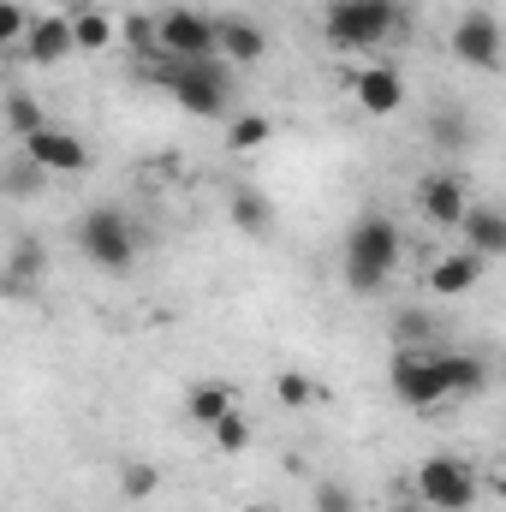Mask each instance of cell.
<instances>
[{
	"label": "cell",
	"instance_id": "obj_5",
	"mask_svg": "<svg viewBox=\"0 0 506 512\" xmlns=\"http://www.w3.org/2000/svg\"><path fill=\"white\" fill-rule=\"evenodd\" d=\"M393 393L411 405V411H429V405H441V399H453V387H447V370H441V346H417V352H393Z\"/></svg>",
	"mask_w": 506,
	"mask_h": 512
},
{
	"label": "cell",
	"instance_id": "obj_32",
	"mask_svg": "<svg viewBox=\"0 0 506 512\" xmlns=\"http://www.w3.org/2000/svg\"><path fill=\"white\" fill-rule=\"evenodd\" d=\"M251 512H262V507H251Z\"/></svg>",
	"mask_w": 506,
	"mask_h": 512
},
{
	"label": "cell",
	"instance_id": "obj_10",
	"mask_svg": "<svg viewBox=\"0 0 506 512\" xmlns=\"http://www.w3.org/2000/svg\"><path fill=\"white\" fill-rule=\"evenodd\" d=\"M417 209H423L435 227H465L471 197H465V185H459L453 173H429V179L417 185Z\"/></svg>",
	"mask_w": 506,
	"mask_h": 512
},
{
	"label": "cell",
	"instance_id": "obj_2",
	"mask_svg": "<svg viewBox=\"0 0 506 512\" xmlns=\"http://www.w3.org/2000/svg\"><path fill=\"white\" fill-rule=\"evenodd\" d=\"M161 78H167V96L197 120H221L233 108V72L221 54L215 60H167L161 54Z\"/></svg>",
	"mask_w": 506,
	"mask_h": 512
},
{
	"label": "cell",
	"instance_id": "obj_11",
	"mask_svg": "<svg viewBox=\"0 0 506 512\" xmlns=\"http://www.w3.org/2000/svg\"><path fill=\"white\" fill-rule=\"evenodd\" d=\"M352 96H358V108H364V114L387 120V114H399V108H405V78H399L393 66H364V72L352 78Z\"/></svg>",
	"mask_w": 506,
	"mask_h": 512
},
{
	"label": "cell",
	"instance_id": "obj_18",
	"mask_svg": "<svg viewBox=\"0 0 506 512\" xmlns=\"http://www.w3.org/2000/svg\"><path fill=\"white\" fill-rule=\"evenodd\" d=\"M227 209H233V227H245V233H268L274 227V203L262 191H251V185H239Z\"/></svg>",
	"mask_w": 506,
	"mask_h": 512
},
{
	"label": "cell",
	"instance_id": "obj_14",
	"mask_svg": "<svg viewBox=\"0 0 506 512\" xmlns=\"http://www.w3.org/2000/svg\"><path fill=\"white\" fill-rule=\"evenodd\" d=\"M483 262H489V256H477V251L441 256V262L429 268V292H435V298H459V292H471V286L483 280Z\"/></svg>",
	"mask_w": 506,
	"mask_h": 512
},
{
	"label": "cell",
	"instance_id": "obj_29",
	"mask_svg": "<svg viewBox=\"0 0 506 512\" xmlns=\"http://www.w3.org/2000/svg\"><path fill=\"white\" fill-rule=\"evenodd\" d=\"M316 512H358V501H352L346 483H322L316 489Z\"/></svg>",
	"mask_w": 506,
	"mask_h": 512
},
{
	"label": "cell",
	"instance_id": "obj_8",
	"mask_svg": "<svg viewBox=\"0 0 506 512\" xmlns=\"http://www.w3.org/2000/svg\"><path fill=\"white\" fill-rule=\"evenodd\" d=\"M417 495H423L429 512H471L477 477H471V465H459V459H423V465H417Z\"/></svg>",
	"mask_w": 506,
	"mask_h": 512
},
{
	"label": "cell",
	"instance_id": "obj_13",
	"mask_svg": "<svg viewBox=\"0 0 506 512\" xmlns=\"http://www.w3.org/2000/svg\"><path fill=\"white\" fill-rule=\"evenodd\" d=\"M268 54V36H262V24L256 18H221V60L227 66H256Z\"/></svg>",
	"mask_w": 506,
	"mask_h": 512
},
{
	"label": "cell",
	"instance_id": "obj_12",
	"mask_svg": "<svg viewBox=\"0 0 506 512\" xmlns=\"http://www.w3.org/2000/svg\"><path fill=\"white\" fill-rule=\"evenodd\" d=\"M24 54H30L36 66H60L66 54H78V30H72V18L42 12V18L30 24V36H24Z\"/></svg>",
	"mask_w": 506,
	"mask_h": 512
},
{
	"label": "cell",
	"instance_id": "obj_26",
	"mask_svg": "<svg viewBox=\"0 0 506 512\" xmlns=\"http://www.w3.org/2000/svg\"><path fill=\"white\" fill-rule=\"evenodd\" d=\"M393 334H399V346H405V352H417V346H429V340H435V322H429L423 310H405V316L393 322Z\"/></svg>",
	"mask_w": 506,
	"mask_h": 512
},
{
	"label": "cell",
	"instance_id": "obj_15",
	"mask_svg": "<svg viewBox=\"0 0 506 512\" xmlns=\"http://www.w3.org/2000/svg\"><path fill=\"white\" fill-rule=\"evenodd\" d=\"M465 245L477 256H506V209H489V203H471V215H465Z\"/></svg>",
	"mask_w": 506,
	"mask_h": 512
},
{
	"label": "cell",
	"instance_id": "obj_21",
	"mask_svg": "<svg viewBox=\"0 0 506 512\" xmlns=\"http://www.w3.org/2000/svg\"><path fill=\"white\" fill-rule=\"evenodd\" d=\"M6 126L18 131V137H36V131L48 126V114H42L24 90H12V96H6Z\"/></svg>",
	"mask_w": 506,
	"mask_h": 512
},
{
	"label": "cell",
	"instance_id": "obj_3",
	"mask_svg": "<svg viewBox=\"0 0 506 512\" xmlns=\"http://www.w3.org/2000/svg\"><path fill=\"white\" fill-rule=\"evenodd\" d=\"M405 6L399 0H328L322 12V36L334 48H376L387 36H399Z\"/></svg>",
	"mask_w": 506,
	"mask_h": 512
},
{
	"label": "cell",
	"instance_id": "obj_16",
	"mask_svg": "<svg viewBox=\"0 0 506 512\" xmlns=\"http://www.w3.org/2000/svg\"><path fill=\"white\" fill-rule=\"evenodd\" d=\"M227 411H239V405H233V387H227V382H197V387H185V417H191V423L215 429Z\"/></svg>",
	"mask_w": 506,
	"mask_h": 512
},
{
	"label": "cell",
	"instance_id": "obj_9",
	"mask_svg": "<svg viewBox=\"0 0 506 512\" xmlns=\"http://www.w3.org/2000/svg\"><path fill=\"white\" fill-rule=\"evenodd\" d=\"M24 161H36L42 173H84L90 167V143L66 126H42L36 137H24Z\"/></svg>",
	"mask_w": 506,
	"mask_h": 512
},
{
	"label": "cell",
	"instance_id": "obj_20",
	"mask_svg": "<svg viewBox=\"0 0 506 512\" xmlns=\"http://www.w3.org/2000/svg\"><path fill=\"white\" fill-rule=\"evenodd\" d=\"M42 268V251H36V239H18L12 245V262H6V292H30V274Z\"/></svg>",
	"mask_w": 506,
	"mask_h": 512
},
{
	"label": "cell",
	"instance_id": "obj_31",
	"mask_svg": "<svg viewBox=\"0 0 506 512\" xmlns=\"http://www.w3.org/2000/svg\"><path fill=\"white\" fill-rule=\"evenodd\" d=\"M405 512H429V507H405Z\"/></svg>",
	"mask_w": 506,
	"mask_h": 512
},
{
	"label": "cell",
	"instance_id": "obj_22",
	"mask_svg": "<svg viewBox=\"0 0 506 512\" xmlns=\"http://www.w3.org/2000/svg\"><path fill=\"white\" fill-rule=\"evenodd\" d=\"M72 30H78V48H84V54H102V48L114 42V24H108L102 12H72Z\"/></svg>",
	"mask_w": 506,
	"mask_h": 512
},
{
	"label": "cell",
	"instance_id": "obj_7",
	"mask_svg": "<svg viewBox=\"0 0 506 512\" xmlns=\"http://www.w3.org/2000/svg\"><path fill=\"white\" fill-rule=\"evenodd\" d=\"M453 54L465 60V66H477V72H501L506 60V30L495 12H483V6H471V12H459V24H453Z\"/></svg>",
	"mask_w": 506,
	"mask_h": 512
},
{
	"label": "cell",
	"instance_id": "obj_23",
	"mask_svg": "<svg viewBox=\"0 0 506 512\" xmlns=\"http://www.w3.org/2000/svg\"><path fill=\"white\" fill-rule=\"evenodd\" d=\"M155 489H161V471H155V465H137V459L120 465V495H126V501H149Z\"/></svg>",
	"mask_w": 506,
	"mask_h": 512
},
{
	"label": "cell",
	"instance_id": "obj_6",
	"mask_svg": "<svg viewBox=\"0 0 506 512\" xmlns=\"http://www.w3.org/2000/svg\"><path fill=\"white\" fill-rule=\"evenodd\" d=\"M155 36H161V54L167 60H215L221 54V18L191 12V6L161 12L155 18Z\"/></svg>",
	"mask_w": 506,
	"mask_h": 512
},
{
	"label": "cell",
	"instance_id": "obj_28",
	"mask_svg": "<svg viewBox=\"0 0 506 512\" xmlns=\"http://www.w3.org/2000/svg\"><path fill=\"white\" fill-rule=\"evenodd\" d=\"M274 393H280L286 405H310V399H316V382H310V376H298V370H286V376L274 382Z\"/></svg>",
	"mask_w": 506,
	"mask_h": 512
},
{
	"label": "cell",
	"instance_id": "obj_4",
	"mask_svg": "<svg viewBox=\"0 0 506 512\" xmlns=\"http://www.w3.org/2000/svg\"><path fill=\"white\" fill-rule=\"evenodd\" d=\"M78 251L90 256L96 268H108V274H126L131 262H137V227L120 209H90L78 221Z\"/></svg>",
	"mask_w": 506,
	"mask_h": 512
},
{
	"label": "cell",
	"instance_id": "obj_30",
	"mask_svg": "<svg viewBox=\"0 0 506 512\" xmlns=\"http://www.w3.org/2000/svg\"><path fill=\"white\" fill-rule=\"evenodd\" d=\"M495 489H501V501H506V471H501V477H495Z\"/></svg>",
	"mask_w": 506,
	"mask_h": 512
},
{
	"label": "cell",
	"instance_id": "obj_27",
	"mask_svg": "<svg viewBox=\"0 0 506 512\" xmlns=\"http://www.w3.org/2000/svg\"><path fill=\"white\" fill-rule=\"evenodd\" d=\"M30 24H36V18H30L18 0H0V42H6V48H12V42H24V36H30Z\"/></svg>",
	"mask_w": 506,
	"mask_h": 512
},
{
	"label": "cell",
	"instance_id": "obj_1",
	"mask_svg": "<svg viewBox=\"0 0 506 512\" xmlns=\"http://www.w3.org/2000/svg\"><path fill=\"white\" fill-rule=\"evenodd\" d=\"M399 251H405L399 227H393L381 209H364V215L346 227V251H340V274H346V286H352V292H381L387 274L399 268Z\"/></svg>",
	"mask_w": 506,
	"mask_h": 512
},
{
	"label": "cell",
	"instance_id": "obj_19",
	"mask_svg": "<svg viewBox=\"0 0 506 512\" xmlns=\"http://www.w3.org/2000/svg\"><path fill=\"white\" fill-rule=\"evenodd\" d=\"M441 370H447V387H453V393H477V387L489 382V370H483L477 352H447V346H441Z\"/></svg>",
	"mask_w": 506,
	"mask_h": 512
},
{
	"label": "cell",
	"instance_id": "obj_17",
	"mask_svg": "<svg viewBox=\"0 0 506 512\" xmlns=\"http://www.w3.org/2000/svg\"><path fill=\"white\" fill-rule=\"evenodd\" d=\"M429 143H435V149H447V155H459V149H471V143H477V126H471L459 108H441V114H429Z\"/></svg>",
	"mask_w": 506,
	"mask_h": 512
},
{
	"label": "cell",
	"instance_id": "obj_25",
	"mask_svg": "<svg viewBox=\"0 0 506 512\" xmlns=\"http://www.w3.org/2000/svg\"><path fill=\"white\" fill-rule=\"evenodd\" d=\"M268 143V120L262 114H239L233 126H227V149L239 155V149H262Z\"/></svg>",
	"mask_w": 506,
	"mask_h": 512
},
{
	"label": "cell",
	"instance_id": "obj_24",
	"mask_svg": "<svg viewBox=\"0 0 506 512\" xmlns=\"http://www.w3.org/2000/svg\"><path fill=\"white\" fill-rule=\"evenodd\" d=\"M209 435H215V453H245V447H251V423H245L239 411H227Z\"/></svg>",
	"mask_w": 506,
	"mask_h": 512
}]
</instances>
